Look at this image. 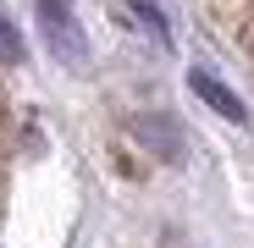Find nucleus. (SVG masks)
Instances as JSON below:
<instances>
[{
  "label": "nucleus",
  "mask_w": 254,
  "mask_h": 248,
  "mask_svg": "<svg viewBox=\"0 0 254 248\" xmlns=\"http://www.w3.org/2000/svg\"><path fill=\"white\" fill-rule=\"evenodd\" d=\"M39 33H45L50 61H61V66H72V72L89 66V33H83L72 0H39Z\"/></svg>",
  "instance_id": "obj_1"
},
{
  "label": "nucleus",
  "mask_w": 254,
  "mask_h": 248,
  "mask_svg": "<svg viewBox=\"0 0 254 248\" xmlns=\"http://www.w3.org/2000/svg\"><path fill=\"white\" fill-rule=\"evenodd\" d=\"M133 144L138 149H149L155 160H183V121L177 116H166V110H144V116H133Z\"/></svg>",
  "instance_id": "obj_2"
},
{
  "label": "nucleus",
  "mask_w": 254,
  "mask_h": 248,
  "mask_svg": "<svg viewBox=\"0 0 254 248\" xmlns=\"http://www.w3.org/2000/svg\"><path fill=\"white\" fill-rule=\"evenodd\" d=\"M188 83H193V94H199V99H204L210 110H221L227 121H249V110L238 105V94H232V89H221V83H216V77H204V72H193Z\"/></svg>",
  "instance_id": "obj_3"
},
{
  "label": "nucleus",
  "mask_w": 254,
  "mask_h": 248,
  "mask_svg": "<svg viewBox=\"0 0 254 248\" xmlns=\"http://www.w3.org/2000/svg\"><path fill=\"white\" fill-rule=\"evenodd\" d=\"M0 61H22V33L0 17Z\"/></svg>",
  "instance_id": "obj_4"
}]
</instances>
